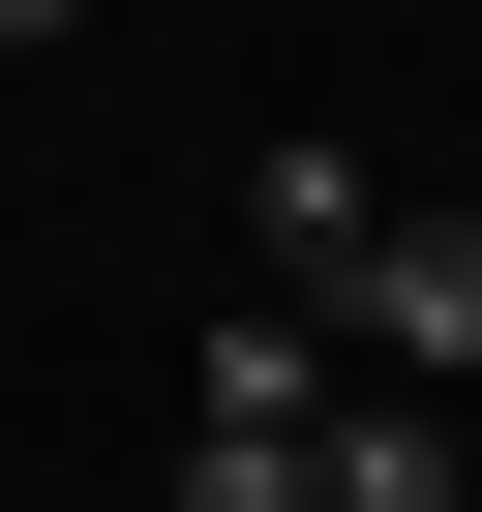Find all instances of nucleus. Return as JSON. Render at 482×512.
<instances>
[{
    "mask_svg": "<svg viewBox=\"0 0 482 512\" xmlns=\"http://www.w3.org/2000/svg\"><path fill=\"white\" fill-rule=\"evenodd\" d=\"M332 332H362L392 392H482V211H422V241L362 211V272H332Z\"/></svg>",
    "mask_w": 482,
    "mask_h": 512,
    "instance_id": "obj_1",
    "label": "nucleus"
},
{
    "mask_svg": "<svg viewBox=\"0 0 482 512\" xmlns=\"http://www.w3.org/2000/svg\"><path fill=\"white\" fill-rule=\"evenodd\" d=\"M362 211H392V181H362L332 121H272V151H241V272H272V302H332V272H362Z\"/></svg>",
    "mask_w": 482,
    "mask_h": 512,
    "instance_id": "obj_2",
    "label": "nucleus"
},
{
    "mask_svg": "<svg viewBox=\"0 0 482 512\" xmlns=\"http://www.w3.org/2000/svg\"><path fill=\"white\" fill-rule=\"evenodd\" d=\"M302 512H452V392L332 362V422H302Z\"/></svg>",
    "mask_w": 482,
    "mask_h": 512,
    "instance_id": "obj_3",
    "label": "nucleus"
},
{
    "mask_svg": "<svg viewBox=\"0 0 482 512\" xmlns=\"http://www.w3.org/2000/svg\"><path fill=\"white\" fill-rule=\"evenodd\" d=\"M332 362H362L332 302H211V422H272V452H302V422H332Z\"/></svg>",
    "mask_w": 482,
    "mask_h": 512,
    "instance_id": "obj_4",
    "label": "nucleus"
},
{
    "mask_svg": "<svg viewBox=\"0 0 482 512\" xmlns=\"http://www.w3.org/2000/svg\"><path fill=\"white\" fill-rule=\"evenodd\" d=\"M181 512H302V452L272 422H181Z\"/></svg>",
    "mask_w": 482,
    "mask_h": 512,
    "instance_id": "obj_5",
    "label": "nucleus"
},
{
    "mask_svg": "<svg viewBox=\"0 0 482 512\" xmlns=\"http://www.w3.org/2000/svg\"><path fill=\"white\" fill-rule=\"evenodd\" d=\"M452 512H482V392H452Z\"/></svg>",
    "mask_w": 482,
    "mask_h": 512,
    "instance_id": "obj_6",
    "label": "nucleus"
},
{
    "mask_svg": "<svg viewBox=\"0 0 482 512\" xmlns=\"http://www.w3.org/2000/svg\"><path fill=\"white\" fill-rule=\"evenodd\" d=\"M0 31H91V0H0Z\"/></svg>",
    "mask_w": 482,
    "mask_h": 512,
    "instance_id": "obj_7",
    "label": "nucleus"
}]
</instances>
